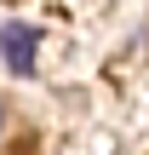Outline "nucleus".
Masks as SVG:
<instances>
[{"instance_id":"nucleus-1","label":"nucleus","mask_w":149,"mask_h":155,"mask_svg":"<svg viewBox=\"0 0 149 155\" xmlns=\"http://www.w3.org/2000/svg\"><path fill=\"white\" fill-rule=\"evenodd\" d=\"M0 52H6L11 75H34V29L29 23H6L0 29Z\"/></svg>"}]
</instances>
